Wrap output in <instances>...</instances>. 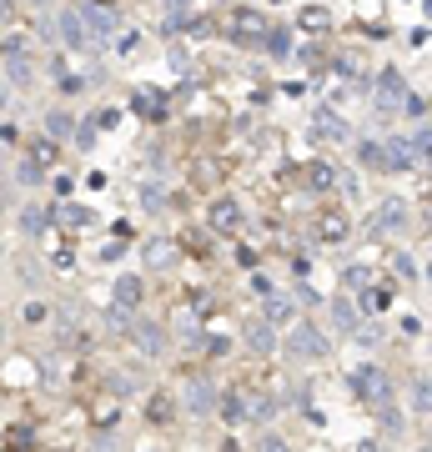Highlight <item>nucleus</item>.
I'll return each instance as SVG.
<instances>
[{
  "label": "nucleus",
  "instance_id": "4",
  "mask_svg": "<svg viewBox=\"0 0 432 452\" xmlns=\"http://www.w3.org/2000/svg\"><path fill=\"white\" fill-rule=\"evenodd\" d=\"M256 452H287V442H282V437H262V442H256Z\"/></svg>",
  "mask_w": 432,
  "mask_h": 452
},
{
  "label": "nucleus",
  "instance_id": "3",
  "mask_svg": "<svg viewBox=\"0 0 432 452\" xmlns=\"http://www.w3.org/2000/svg\"><path fill=\"white\" fill-rule=\"evenodd\" d=\"M292 352H297V357H317V352H322V342H317L312 332H297V337H292Z\"/></svg>",
  "mask_w": 432,
  "mask_h": 452
},
{
  "label": "nucleus",
  "instance_id": "1",
  "mask_svg": "<svg viewBox=\"0 0 432 452\" xmlns=\"http://www.w3.org/2000/svg\"><path fill=\"white\" fill-rule=\"evenodd\" d=\"M146 422H151V427H166V422H176V402H171L166 392H156V397L146 402Z\"/></svg>",
  "mask_w": 432,
  "mask_h": 452
},
{
  "label": "nucleus",
  "instance_id": "2",
  "mask_svg": "<svg viewBox=\"0 0 432 452\" xmlns=\"http://www.w3.org/2000/svg\"><path fill=\"white\" fill-rule=\"evenodd\" d=\"M211 402H216V397H211V382H206V377H191V412L206 417V412H211Z\"/></svg>",
  "mask_w": 432,
  "mask_h": 452
}]
</instances>
